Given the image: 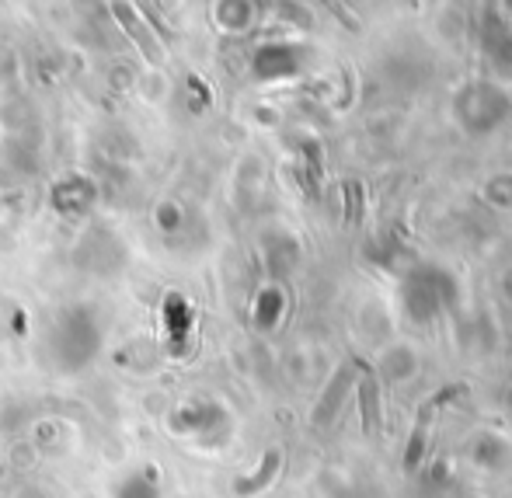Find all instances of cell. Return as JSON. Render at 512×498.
<instances>
[{
    "mask_svg": "<svg viewBox=\"0 0 512 498\" xmlns=\"http://www.w3.org/2000/svg\"><path fill=\"white\" fill-rule=\"evenodd\" d=\"M460 300V283L446 265H411L401 283V307L415 324H432Z\"/></svg>",
    "mask_w": 512,
    "mask_h": 498,
    "instance_id": "obj_1",
    "label": "cell"
},
{
    "mask_svg": "<svg viewBox=\"0 0 512 498\" xmlns=\"http://www.w3.org/2000/svg\"><path fill=\"white\" fill-rule=\"evenodd\" d=\"M453 115H457V122L467 133H474V136L495 133L512 115V98L499 84L474 81L457 91V98H453Z\"/></svg>",
    "mask_w": 512,
    "mask_h": 498,
    "instance_id": "obj_2",
    "label": "cell"
},
{
    "mask_svg": "<svg viewBox=\"0 0 512 498\" xmlns=\"http://www.w3.org/2000/svg\"><path fill=\"white\" fill-rule=\"evenodd\" d=\"M481 49L499 74H512V25L499 11H488L481 21Z\"/></svg>",
    "mask_w": 512,
    "mask_h": 498,
    "instance_id": "obj_3",
    "label": "cell"
},
{
    "mask_svg": "<svg viewBox=\"0 0 512 498\" xmlns=\"http://www.w3.org/2000/svg\"><path fill=\"white\" fill-rule=\"evenodd\" d=\"M471 460L485 471H502L512 460V446L499 432H478V439L471 443Z\"/></svg>",
    "mask_w": 512,
    "mask_h": 498,
    "instance_id": "obj_4",
    "label": "cell"
},
{
    "mask_svg": "<svg viewBox=\"0 0 512 498\" xmlns=\"http://www.w3.org/2000/svg\"><path fill=\"white\" fill-rule=\"evenodd\" d=\"M349 373H352V370H349V366H345V370L335 377V384H331V391H328V401H321V408H317L314 422H328V418L338 411V401L345 398V391H349V384H352V380H349Z\"/></svg>",
    "mask_w": 512,
    "mask_h": 498,
    "instance_id": "obj_5",
    "label": "cell"
},
{
    "mask_svg": "<svg viewBox=\"0 0 512 498\" xmlns=\"http://www.w3.org/2000/svg\"><path fill=\"white\" fill-rule=\"evenodd\" d=\"M488 202H492V206H502V209L512 206V175H499L488 182Z\"/></svg>",
    "mask_w": 512,
    "mask_h": 498,
    "instance_id": "obj_6",
    "label": "cell"
}]
</instances>
